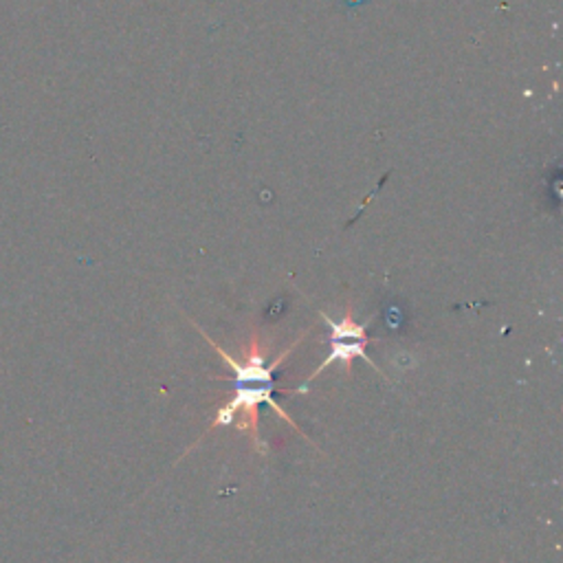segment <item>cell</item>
Listing matches in <instances>:
<instances>
[{
  "label": "cell",
  "instance_id": "1",
  "mask_svg": "<svg viewBox=\"0 0 563 563\" xmlns=\"http://www.w3.org/2000/svg\"><path fill=\"white\" fill-rule=\"evenodd\" d=\"M321 317H323V321H325L328 328H330V352H328V356L323 358V363L306 378V383H303L301 387L292 389L295 394H306V391H308V385H310L325 367H330L332 363H341L343 372L350 374L352 358H356V356L363 358L365 363H369L376 372H380V369L376 367V363L369 358V354L365 352V347H367V343H369V339H367V325L354 321L352 308H347L345 314H343L339 321L330 319L325 312H321Z\"/></svg>",
  "mask_w": 563,
  "mask_h": 563
}]
</instances>
